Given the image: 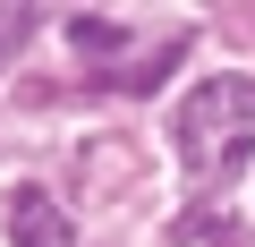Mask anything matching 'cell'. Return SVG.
<instances>
[{
	"instance_id": "6da1fadb",
	"label": "cell",
	"mask_w": 255,
	"mask_h": 247,
	"mask_svg": "<svg viewBox=\"0 0 255 247\" xmlns=\"http://www.w3.org/2000/svg\"><path fill=\"white\" fill-rule=\"evenodd\" d=\"M170 145H179L187 179H238L247 154H255V85L247 77H204L170 119Z\"/></svg>"
},
{
	"instance_id": "7a4b0ae2",
	"label": "cell",
	"mask_w": 255,
	"mask_h": 247,
	"mask_svg": "<svg viewBox=\"0 0 255 247\" xmlns=\"http://www.w3.org/2000/svg\"><path fill=\"white\" fill-rule=\"evenodd\" d=\"M9 239H17V247H77L68 213H60L43 188H17V196H9Z\"/></svg>"
},
{
	"instance_id": "3957f363",
	"label": "cell",
	"mask_w": 255,
	"mask_h": 247,
	"mask_svg": "<svg viewBox=\"0 0 255 247\" xmlns=\"http://www.w3.org/2000/svg\"><path fill=\"white\" fill-rule=\"evenodd\" d=\"M179 60H187V34H162L153 51L119 60V68H111V85H119V94H145V85H162V68H179Z\"/></svg>"
},
{
	"instance_id": "277c9868",
	"label": "cell",
	"mask_w": 255,
	"mask_h": 247,
	"mask_svg": "<svg viewBox=\"0 0 255 247\" xmlns=\"http://www.w3.org/2000/svg\"><path fill=\"white\" fill-rule=\"evenodd\" d=\"M68 43H77L85 60H119V26H111V17H77V26H68Z\"/></svg>"
},
{
	"instance_id": "5b68a950",
	"label": "cell",
	"mask_w": 255,
	"mask_h": 247,
	"mask_svg": "<svg viewBox=\"0 0 255 247\" xmlns=\"http://www.w3.org/2000/svg\"><path fill=\"white\" fill-rule=\"evenodd\" d=\"M17 34H34V9H0V51H9Z\"/></svg>"
}]
</instances>
